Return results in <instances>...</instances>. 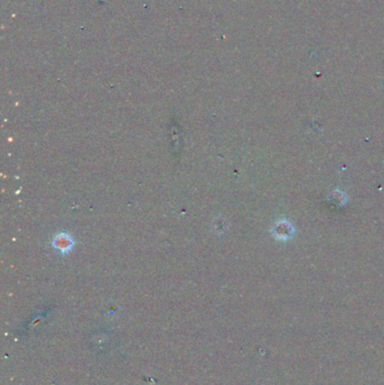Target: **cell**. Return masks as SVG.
<instances>
[{
    "label": "cell",
    "mask_w": 384,
    "mask_h": 385,
    "mask_svg": "<svg viewBox=\"0 0 384 385\" xmlns=\"http://www.w3.org/2000/svg\"><path fill=\"white\" fill-rule=\"evenodd\" d=\"M52 246L56 250H59L61 254H68L72 250L74 246V240L72 236H70L67 232H60L52 240Z\"/></svg>",
    "instance_id": "6da1fadb"
},
{
    "label": "cell",
    "mask_w": 384,
    "mask_h": 385,
    "mask_svg": "<svg viewBox=\"0 0 384 385\" xmlns=\"http://www.w3.org/2000/svg\"><path fill=\"white\" fill-rule=\"evenodd\" d=\"M273 236L277 240H288L291 239L294 235V227L290 222L286 220H279L275 222L274 226L272 227Z\"/></svg>",
    "instance_id": "7a4b0ae2"
}]
</instances>
